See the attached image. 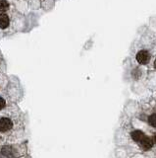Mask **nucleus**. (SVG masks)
Wrapping results in <instances>:
<instances>
[{"label":"nucleus","instance_id":"1","mask_svg":"<svg viewBox=\"0 0 156 158\" xmlns=\"http://www.w3.org/2000/svg\"><path fill=\"white\" fill-rule=\"evenodd\" d=\"M13 127V122L9 118L3 117L0 119V132L1 133H6L8 130H12Z\"/></svg>","mask_w":156,"mask_h":158},{"label":"nucleus","instance_id":"2","mask_svg":"<svg viewBox=\"0 0 156 158\" xmlns=\"http://www.w3.org/2000/svg\"><path fill=\"white\" fill-rule=\"evenodd\" d=\"M150 59V55L147 50H140L137 53V60L140 64H146Z\"/></svg>","mask_w":156,"mask_h":158},{"label":"nucleus","instance_id":"3","mask_svg":"<svg viewBox=\"0 0 156 158\" xmlns=\"http://www.w3.org/2000/svg\"><path fill=\"white\" fill-rule=\"evenodd\" d=\"M1 153L2 155L8 158H14L17 155V152L14 147L12 146H3L1 148Z\"/></svg>","mask_w":156,"mask_h":158},{"label":"nucleus","instance_id":"4","mask_svg":"<svg viewBox=\"0 0 156 158\" xmlns=\"http://www.w3.org/2000/svg\"><path fill=\"white\" fill-rule=\"evenodd\" d=\"M140 145L144 150H149L152 146H153V140H152V139H150V137L144 136L140 139Z\"/></svg>","mask_w":156,"mask_h":158},{"label":"nucleus","instance_id":"5","mask_svg":"<svg viewBox=\"0 0 156 158\" xmlns=\"http://www.w3.org/2000/svg\"><path fill=\"white\" fill-rule=\"evenodd\" d=\"M9 17L4 14V13H2V14H0V28L1 29H6L7 27L9 26Z\"/></svg>","mask_w":156,"mask_h":158},{"label":"nucleus","instance_id":"6","mask_svg":"<svg viewBox=\"0 0 156 158\" xmlns=\"http://www.w3.org/2000/svg\"><path fill=\"white\" fill-rule=\"evenodd\" d=\"M131 136L135 142H140V139L144 136V134L140 130H135V132L131 133Z\"/></svg>","mask_w":156,"mask_h":158},{"label":"nucleus","instance_id":"7","mask_svg":"<svg viewBox=\"0 0 156 158\" xmlns=\"http://www.w3.org/2000/svg\"><path fill=\"white\" fill-rule=\"evenodd\" d=\"M8 8H9V4L7 0H0V11L5 12L7 11Z\"/></svg>","mask_w":156,"mask_h":158},{"label":"nucleus","instance_id":"8","mask_svg":"<svg viewBox=\"0 0 156 158\" xmlns=\"http://www.w3.org/2000/svg\"><path fill=\"white\" fill-rule=\"evenodd\" d=\"M148 122L153 127H156V114H153V115H151L149 117Z\"/></svg>","mask_w":156,"mask_h":158},{"label":"nucleus","instance_id":"9","mask_svg":"<svg viewBox=\"0 0 156 158\" xmlns=\"http://www.w3.org/2000/svg\"><path fill=\"white\" fill-rule=\"evenodd\" d=\"M5 105H6L5 100L3 99L2 97H0V110H2L3 108H5Z\"/></svg>","mask_w":156,"mask_h":158},{"label":"nucleus","instance_id":"10","mask_svg":"<svg viewBox=\"0 0 156 158\" xmlns=\"http://www.w3.org/2000/svg\"><path fill=\"white\" fill-rule=\"evenodd\" d=\"M152 140H153V142H155L156 143V133L153 136V139H152Z\"/></svg>","mask_w":156,"mask_h":158},{"label":"nucleus","instance_id":"11","mask_svg":"<svg viewBox=\"0 0 156 158\" xmlns=\"http://www.w3.org/2000/svg\"><path fill=\"white\" fill-rule=\"evenodd\" d=\"M154 67L156 68V58H155V60H154Z\"/></svg>","mask_w":156,"mask_h":158}]
</instances>
